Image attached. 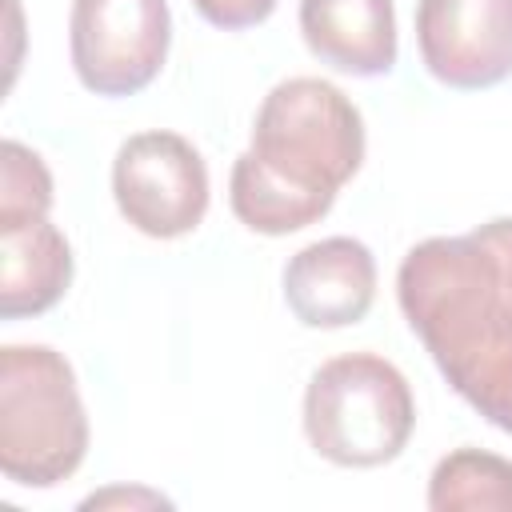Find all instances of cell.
<instances>
[{
  "label": "cell",
  "mask_w": 512,
  "mask_h": 512,
  "mask_svg": "<svg viewBox=\"0 0 512 512\" xmlns=\"http://www.w3.org/2000/svg\"><path fill=\"white\" fill-rule=\"evenodd\" d=\"M172 48L168 0H72L68 56L76 80L96 96L144 92Z\"/></svg>",
  "instance_id": "8992f818"
},
{
  "label": "cell",
  "mask_w": 512,
  "mask_h": 512,
  "mask_svg": "<svg viewBox=\"0 0 512 512\" xmlns=\"http://www.w3.org/2000/svg\"><path fill=\"white\" fill-rule=\"evenodd\" d=\"M416 428V400L404 372L376 352L324 360L304 388V436L336 468L392 464Z\"/></svg>",
  "instance_id": "277c9868"
},
{
  "label": "cell",
  "mask_w": 512,
  "mask_h": 512,
  "mask_svg": "<svg viewBox=\"0 0 512 512\" xmlns=\"http://www.w3.org/2000/svg\"><path fill=\"white\" fill-rule=\"evenodd\" d=\"M208 164L192 140L168 128L128 136L112 160V200L120 216L152 240H176L208 216Z\"/></svg>",
  "instance_id": "5b68a950"
},
{
  "label": "cell",
  "mask_w": 512,
  "mask_h": 512,
  "mask_svg": "<svg viewBox=\"0 0 512 512\" xmlns=\"http://www.w3.org/2000/svg\"><path fill=\"white\" fill-rule=\"evenodd\" d=\"M276 4L280 0H192L196 16L220 32H244L264 24L276 12Z\"/></svg>",
  "instance_id": "4fadbf2b"
},
{
  "label": "cell",
  "mask_w": 512,
  "mask_h": 512,
  "mask_svg": "<svg viewBox=\"0 0 512 512\" xmlns=\"http://www.w3.org/2000/svg\"><path fill=\"white\" fill-rule=\"evenodd\" d=\"M396 300L452 392L512 436V216L412 244Z\"/></svg>",
  "instance_id": "6da1fadb"
},
{
  "label": "cell",
  "mask_w": 512,
  "mask_h": 512,
  "mask_svg": "<svg viewBox=\"0 0 512 512\" xmlns=\"http://www.w3.org/2000/svg\"><path fill=\"white\" fill-rule=\"evenodd\" d=\"M112 504H144V508H172L168 496L152 492V488H104V492H92L80 500V508H112Z\"/></svg>",
  "instance_id": "5bb4252c"
},
{
  "label": "cell",
  "mask_w": 512,
  "mask_h": 512,
  "mask_svg": "<svg viewBox=\"0 0 512 512\" xmlns=\"http://www.w3.org/2000/svg\"><path fill=\"white\" fill-rule=\"evenodd\" d=\"M360 108L320 76L280 80L256 108L252 140L228 176L232 216L260 236H288L324 220L364 164Z\"/></svg>",
  "instance_id": "7a4b0ae2"
},
{
  "label": "cell",
  "mask_w": 512,
  "mask_h": 512,
  "mask_svg": "<svg viewBox=\"0 0 512 512\" xmlns=\"http://www.w3.org/2000/svg\"><path fill=\"white\" fill-rule=\"evenodd\" d=\"M416 48L436 84L496 88L512 76V0H416Z\"/></svg>",
  "instance_id": "52a82bcc"
},
{
  "label": "cell",
  "mask_w": 512,
  "mask_h": 512,
  "mask_svg": "<svg viewBox=\"0 0 512 512\" xmlns=\"http://www.w3.org/2000/svg\"><path fill=\"white\" fill-rule=\"evenodd\" d=\"M52 172L40 152L20 140L0 144V224L32 220L52 212Z\"/></svg>",
  "instance_id": "7c38bea8"
},
{
  "label": "cell",
  "mask_w": 512,
  "mask_h": 512,
  "mask_svg": "<svg viewBox=\"0 0 512 512\" xmlns=\"http://www.w3.org/2000/svg\"><path fill=\"white\" fill-rule=\"evenodd\" d=\"M432 512H512V460L484 448H456L428 476Z\"/></svg>",
  "instance_id": "8fae6325"
},
{
  "label": "cell",
  "mask_w": 512,
  "mask_h": 512,
  "mask_svg": "<svg viewBox=\"0 0 512 512\" xmlns=\"http://www.w3.org/2000/svg\"><path fill=\"white\" fill-rule=\"evenodd\" d=\"M376 256L356 236H324L284 264V304L304 328H352L372 312Z\"/></svg>",
  "instance_id": "ba28073f"
},
{
  "label": "cell",
  "mask_w": 512,
  "mask_h": 512,
  "mask_svg": "<svg viewBox=\"0 0 512 512\" xmlns=\"http://www.w3.org/2000/svg\"><path fill=\"white\" fill-rule=\"evenodd\" d=\"M304 48L344 76H388L400 56L392 0H300Z\"/></svg>",
  "instance_id": "9c48e42d"
},
{
  "label": "cell",
  "mask_w": 512,
  "mask_h": 512,
  "mask_svg": "<svg viewBox=\"0 0 512 512\" xmlns=\"http://www.w3.org/2000/svg\"><path fill=\"white\" fill-rule=\"evenodd\" d=\"M72 284V244L48 220L0 224V316L24 320L56 308Z\"/></svg>",
  "instance_id": "30bf717a"
},
{
  "label": "cell",
  "mask_w": 512,
  "mask_h": 512,
  "mask_svg": "<svg viewBox=\"0 0 512 512\" xmlns=\"http://www.w3.org/2000/svg\"><path fill=\"white\" fill-rule=\"evenodd\" d=\"M76 372L48 344L0 348V472L20 488H56L88 456Z\"/></svg>",
  "instance_id": "3957f363"
}]
</instances>
